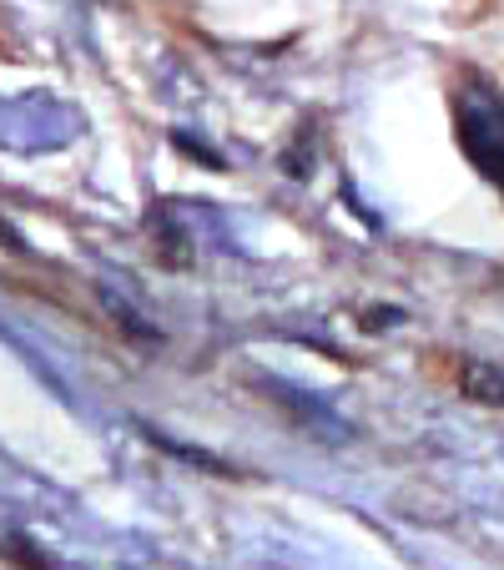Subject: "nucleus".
<instances>
[{
  "label": "nucleus",
  "instance_id": "nucleus-1",
  "mask_svg": "<svg viewBox=\"0 0 504 570\" xmlns=\"http://www.w3.org/2000/svg\"><path fill=\"white\" fill-rule=\"evenodd\" d=\"M454 137L464 157L504 193V97L484 81H464L454 91Z\"/></svg>",
  "mask_w": 504,
  "mask_h": 570
},
{
  "label": "nucleus",
  "instance_id": "nucleus-2",
  "mask_svg": "<svg viewBox=\"0 0 504 570\" xmlns=\"http://www.w3.org/2000/svg\"><path fill=\"white\" fill-rule=\"evenodd\" d=\"M459 389L470 399H480V404H504V374L494 364H464V374H459Z\"/></svg>",
  "mask_w": 504,
  "mask_h": 570
}]
</instances>
